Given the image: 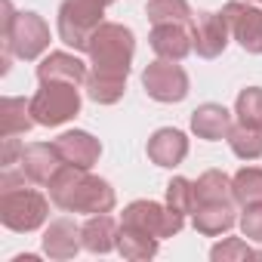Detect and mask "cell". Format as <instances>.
<instances>
[{
    "label": "cell",
    "instance_id": "7",
    "mask_svg": "<svg viewBox=\"0 0 262 262\" xmlns=\"http://www.w3.org/2000/svg\"><path fill=\"white\" fill-rule=\"evenodd\" d=\"M0 34H4V47H10L16 59L25 62H34L50 50V25L37 13H16L13 25Z\"/></svg>",
    "mask_w": 262,
    "mask_h": 262
},
{
    "label": "cell",
    "instance_id": "8",
    "mask_svg": "<svg viewBox=\"0 0 262 262\" xmlns=\"http://www.w3.org/2000/svg\"><path fill=\"white\" fill-rule=\"evenodd\" d=\"M142 86L155 102H164V105L182 102L188 96V74L173 59H155L142 71Z\"/></svg>",
    "mask_w": 262,
    "mask_h": 262
},
{
    "label": "cell",
    "instance_id": "14",
    "mask_svg": "<svg viewBox=\"0 0 262 262\" xmlns=\"http://www.w3.org/2000/svg\"><path fill=\"white\" fill-rule=\"evenodd\" d=\"M237 201H213V204H198L191 210V222L201 234L207 237H219L228 234L241 219H237Z\"/></svg>",
    "mask_w": 262,
    "mask_h": 262
},
{
    "label": "cell",
    "instance_id": "27",
    "mask_svg": "<svg viewBox=\"0 0 262 262\" xmlns=\"http://www.w3.org/2000/svg\"><path fill=\"white\" fill-rule=\"evenodd\" d=\"M210 259L213 262H237V259H262V250L250 247L247 241L241 237H225L222 244H216L210 250Z\"/></svg>",
    "mask_w": 262,
    "mask_h": 262
},
{
    "label": "cell",
    "instance_id": "10",
    "mask_svg": "<svg viewBox=\"0 0 262 262\" xmlns=\"http://www.w3.org/2000/svg\"><path fill=\"white\" fill-rule=\"evenodd\" d=\"M151 50L158 53V59H173L182 62L191 50H194V22H167V25H151L148 34Z\"/></svg>",
    "mask_w": 262,
    "mask_h": 262
},
{
    "label": "cell",
    "instance_id": "16",
    "mask_svg": "<svg viewBox=\"0 0 262 262\" xmlns=\"http://www.w3.org/2000/svg\"><path fill=\"white\" fill-rule=\"evenodd\" d=\"M56 148H59L65 164H74L83 170H93V164L102 155V142L93 133H86V129H68V133H62L56 139Z\"/></svg>",
    "mask_w": 262,
    "mask_h": 262
},
{
    "label": "cell",
    "instance_id": "9",
    "mask_svg": "<svg viewBox=\"0 0 262 262\" xmlns=\"http://www.w3.org/2000/svg\"><path fill=\"white\" fill-rule=\"evenodd\" d=\"M222 16L228 22V31L231 37L253 56L262 53V10L259 7H250L244 0H228L222 7Z\"/></svg>",
    "mask_w": 262,
    "mask_h": 262
},
{
    "label": "cell",
    "instance_id": "4",
    "mask_svg": "<svg viewBox=\"0 0 262 262\" xmlns=\"http://www.w3.org/2000/svg\"><path fill=\"white\" fill-rule=\"evenodd\" d=\"M105 4L102 0H62L59 7V19H56V28H59V40L65 47H71L74 53L90 47V37L93 31L105 22Z\"/></svg>",
    "mask_w": 262,
    "mask_h": 262
},
{
    "label": "cell",
    "instance_id": "32",
    "mask_svg": "<svg viewBox=\"0 0 262 262\" xmlns=\"http://www.w3.org/2000/svg\"><path fill=\"white\" fill-rule=\"evenodd\" d=\"M102 4H105V7H108V4H114V0H102Z\"/></svg>",
    "mask_w": 262,
    "mask_h": 262
},
{
    "label": "cell",
    "instance_id": "17",
    "mask_svg": "<svg viewBox=\"0 0 262 262\" xmlns=\"http://www.w3.org/2000/svg\"><path fill=\"white\" fill-rule=\"evenodd\" d=\"M231 111L225 105H216V102H204L191 111V129L198 139H207V142H219V139H228L231 133Z\"/></svg>",
    "mask_w": 262,
    "mask_h": 262
},
{
    "label": "cell",
    "instance_id": "11",
    "mask_svg": "<svg viewBox=\"0 0 262 262\" xmlns=\"http://www.w3.org/2000/svg\"><path fill=\"white\" fill-rule=\"evenodd\" d=\"M228 22L222 13H198L194 16V53L201 59H216L228 47Z\"/></svg>",
    "mask_w": 262,
    "mask_h": 262
},
{
    "label": "cell",
    "instance_id": "12",
    "mask_svg": "<svg viewBox=\"0 0 262 262\" xmlns=\"http://www.w3.org/2000/svg\"><path fill=\"white\" fill-rule=\"evenodd\" d=\"M83 247V225H77L68 216H59L43 231V253L50 259H74Z\"/></svg>",
    "mask_w": 262,
    "mask_h": 262
},
{
    "label": "cell",
    "instance_id": "30",
    "mask_svg": "<svg viewBox=\"0 0 262 262\" xmlns=\"http://www.w3.org/2000/svg\"><path fill=\"white\" fill-rule=\"evenodd\" d=\"M19 158H22L19 139H16V136H4V158H0V164H4V167H13Z\"/></svg>",
    "mask_w": 262,
    "mask_h": 262
},
{
    "label": "cell",
    "instance_id": "21",
    "mask_svg": "<svg viewBox=\"0 0 262 262\" xmlns=\"http://www.w3.org/2000/svg\"><path fill=\"white\" fill-rule=\"evenodd\" d=\"M0 120H4V136H22L37 123L31 114V99H19V96H7L0 102Z\"/></svg>",
    "mask_w": 262,
    "mask_h": 262
},
{
    "label": "cell",
    "instance_id": "13",
    "mask_svg": "<svg viewBox=\"0 0 262 262\" xmlns=\"http://www.w3.org/2000/svg\"><path fill=\"white\" fill-rule=\"evenodd\" d=\"M25 176L34 182V185H50V179L56 176V170L65 164L56 142H31L22 148V158H19Z\"/></svg>",
    "mask_w": 262,
    "mask_h": 262
},
{
    "label": "cell",
    "instance_id": "23",
    "mask_svg": "<svg viewBox=\"0 0 262 262\" xmlns=\"http://www.w3.org/2000/svg\"><path fill=\"white\" fill-rule=\"evenodd\" d=\"M228 145L241 161H259L262 158V129L247 126V123H234L228 133Z\"/></svg>",
    "mask_w": 262,
    "mask_h": 262
},
{
    "label": "cell",
    "instance_id": "31",
    "mask_svg": "<svg viewBox=\"0 0 262 262\" xmlns=\"http://www.w3.org/2000/svg\"><path fill=\"white\" fill-rule=\"evenodd\" d=\"M34 259H37V256H31V253H28V256H16L13 262H34Z\"/></svg>",
    "mask_w": 262,
    "mask_h": 262
},
{
    "label": "cell",
    "instance_id": "22",
    "mask_svg": "<svg viewBox=\"0 0 262 262\" xmlns=\"http://www.w3.org/2000/svg\"><path fill=\"white\" fill-rule=\"evenodd\" d=\"M145 16L151 25H167V22H194V10L188 7V0H148Z\"/></svg>",
    "mask_w": 262,
    "mask_h": 262
},
{
    "label": "cell",
    "instance_id": "15",
    "mask_svg": "<svg viewBox=\"0 0 262 262\" xmlns=\"http://www.w3.org/2000/svg\"><path fill=\"white\" fill-rule=\"evenodd\" d=\"M188 158V136L182 129L161 126L148 139V161L158 167H179Z\"/></svg>",
    "mask_w": 262,
    "mask_h": 262
},
{
    "label": "cell",
    "instance_id": "26",
    "mask_svg": "<svg viewBox=\"0 0 262 262\" xmlns=\"http://www.w3.org/2000/svg\"><path fill=\"white\" fill-rule=\"evenodd\" d=\"M234 114H237V123H247V126H259L262 129V86H247L237 93V102H234Z\"/></svg>",
    "mask_w": 262,
    "mask_h": 262
},
{
    "label": "cell",
    "instance_id": "19",
    "mask_svg": "<svg viewBox=\"0 0 262 262\" xmlns=\"http://www.w3.org/2000/svg\"><path fill=\"white\" fill-rule=\"evenodd\" d=\"M117 234H120V225L108 213H93L83 222V250L105 256V253L117 250Z\"/></svg>",
    "mask_w": 262,
    "mask_h": 262
},
{
    "label": "cell",
    "instance_id": "25",
    "mask_svg": "<svg viewBox=\"0 0 262 262\" xmlns=\"http://www.w3.org/2000/svg\"><path fill=\"white\" fill-rule=\"evenodd\" d=\"M86 96L96 102V105H114V102H120L123 99V93H126V80H117V77H102V74H93L90 71V77H86Z\"/></svg>",
    "mask_w": 262,
    "mask_h": 262
},
{
    "label": "cell",
    "instance_id": "6",
    "mask_svg": "<svg viewBox=\"0 0 262 262\" xmlns=\"http://www.w3.org/2000/svg\"><path fill=\"white\" fill-rule=\"evenodd\" d=\"M120 225H129V228H139L158 241L164 237H173L182 231L185 225V216L176 213L170 204H158V201H133L123 216H120Z\"/></svg>",
    "mask_w": 262,
    "mask_h": 262
},
{
    "label": "cell",
    "instance_id": "1",
    "mask_svg": "<svg viewBox=\"0 0 262 262\" xmlns=\"http://www.w3.org/2000/svg\"><path fill=\"white\" fill-rule=\"evenodd\" d=\"M47 188H50V201L65 213H86V216L111 213L117 204V194L108 179L93 176L90 170L74 164H62Z\"/></svg>",
    "mask_w": 262,
    "mask_h": 262
},
{
    "label": "cell",
    "instance_id": "20",
    "mask_svg": "<svg viewBox=\"0 0 262 262\" xmlns=\"http://www.w3.org/2000/svg\"><path fill=\"white\" fill-rule=\"evenodd\" d=\"M158 247L161 241L139 231V228H129V225H120V234H117V253L123 259H133V262H145V259H155L158 256Z\"/></svg>",
    "mask_w": 262,
    "mask_h": 262
},
{
    "label": "cell",
    "instance_id": "3",
    "mask_svg": "<svg viewBox=\"0 0 262 262\" xmlns=\"http://www.w3.org/2000/svg\"><path fill=\"white\" fill-rule=\"evenodd\" d=\"M86 56H90L93 74L126 80L129 68H133V56H136V34L120 22H102L90 37Z\"/></svg>",
    "mask_w": 262,
    "mask_h": 262
},
{
    "label": "cell",
    "instance_id": "28",
    "mask_svg": "<svg viewBox=\"0 0 262 262\" xmlns=\"http://www.w3.org/2000/svg\"><path fill=\"white\" fill-rule=\"evenodd\" d=\"M167 204H170L176 213L188 216V213L194 210V182L185 179V176H173V179L167 182Z\"/></svg>",
    "mask_w": 262,
    "mask_h": 262
},
{
    "label": "cell",
    "instance_id": "5",
    "mask_svg": "<svg viewBox=\"0 0 262 262\" xmlns=\"http://www.w3.org/2000/svg\"><path fill=\"white\" fill-rule=\"evenodd\" d=\"M31 114L40 126H59L80 114V86L68 80H40L31 96Z\"/></svg>",
    "mask_w": 262,
    "mask_h": 262
},
{
    "label": "cell",
    "instance_id": "29",
    "mask_svg": "<svg viewBox=\"0 0 262 262\" xmlns=\"http://www.w3.org/2000/svg\"><path fill=\"white\" fill-rule=\"evenodd\" d=\"M241 231H244L247 241L262 244V204L241 207Z\"/></svg>",
    "mask_w": 262,
    "mask_h": 262
},
{
    "label": "cell",
    "instance_id": "2",
    "mask_svg": "<svg viewBox=\"0 0 262 262\" xmlns=\"http://www.w3.org/2000/svg\"><path fill=\"white\" fill-rule=\"evenodd\" d=\"M25 170L4 167L0 176V222L10 231H37L50 219V201L28 185Z\"/></svg>",
    "mask_w": 262,
    "mask_h": 262
},
{
    "label": "cell",
    "instance_id": "24",
    "mask_svg": "<svg viewBox=\"0 0 262 262\" xmlns=\"http://www.w3.org/2000/svg\"><path fill=\"white\" fill-rule=\"evenodd\" d=\"M231 188H234V201L241 207L262 204V170L259 167H241L231 176Z\"/></svg>",
    "mask_w": 262,
    "mask_h": 262
},
{
    "label": "cell",
    "instance_id": "18",
    "mask_svg": "<svg viewBox=\"0 0 262 262\" xmlns=\"http://www.w3.org/2000/svg\"><path fill=\"white\" fill-rule=\"evenodd\" d=\"M86 65L74 56V53H50L40 65H37V80H68V83H77V86H86Z\"/></svg>",
    "mask_w": 262,
    "mask_h": 262
},
{
    "label": "cell",
    "instance_id": "33",
    "mask_svg": "<svg viewBox=\"0 0 262 262\" xmlns=\"http://www.w3.org/2000/svg\"><path fill=\"white\" fill-rule=\"evenodd\" d=\"M259 4H262V0H259Z\"/></svg>",
    "mask_w": 262,
    "mask_h": 262
}]
</instances>
